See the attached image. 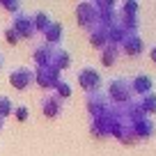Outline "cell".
Listing matches in <instances>:
<instances>
[{"label":"cell","instance_id":"1","mask_svg":"<svg viewBox=\"0 0 156 156\" xmlns=\"http://www.w3.org/2000/svg\"><path fill=\"white\" fill-rule=\"evenodd\" d=\"M108 92H110V99L117 103H124L131 99V80L129 78H112L110 85H108Z\"/></svg>","mask_w":156,"mask_h":156},{"label":"cell","instance_id":"2","mask_svg":"<svg viewBox=\"0 0 156 156\" xmlns=\"http://www.w3.org/2000/svg\"><path fill=\"white\" fill-rule=\"evenodd\" d=\"M76 16H78V23L83 25V28H90V25H97L99 21V9L97 5H92V2H80L76 9Z\"/></svg>","mask_w":156,"mask_h":156},{"label":"cell","instance_id":"3","mask_svg":"<svg viewBox=\"0 0 156 156\" xmlns=\"http://www.w3.org/2000/svg\"><path fill=\"white\" fill-rule=\"evenodd\" d=\"M78 83L87 90V94H90V92H99V87H101V76H99L97 69L85 67L83 71L78 73Z\"/></svg>","mask_w":156,"mask_h":156},{"label":"cell","instance_id":"4","mask_svg":"<svg viewBox=\"0 0 156 156\" xmlns=\"http://www.w3.org/2000/svg\"><path fill=\"white\" fill-rule=\"evenodd\" d=\"M34 80H37L41 87H55V85L62 80L58 69H51V67H41L37 73H34Z\"/></svg>","mask_w":156,"mask_h":156},{"label":"cell","instance_id":"5","mask_svg":"<svg viewBox=\"0 0 156 156\" xmlns=\"http://www.w3.org/2000/svg\"><path fill=\"white\" fill-rule=\"evenodd\" d=\"M32 80H34V71H30V69H25V67L14 69V71H12V76H9V83L14 85V87H19V90L30 87V85H32Z\"/></svg>","mask_w":156,"mask_h":156},{"label":"cell","instance_id":"6","mask_svg":"<svg viewBox=\"0 0 156 156\" xmlns=\"http://www.w3.org/2000/svg\"><path fill=\"white\" fill-rule=\"evenodd\" d=\"M12 28L16 30V34H19V37H30V34L34 32L32 16H28V14H19V16H14V25H12Z\"/></svg>","mask_w":156,"mask_h":156},{"label":"cell","instance_id":"7","mask_svg":"<svg viewBox=\"0 0 156 156\" xmlns=\"http://www.w3.org/2000/svg\"><path fill=\"white\" fill-rule=\"evenodd\" d=\"M41 108H44L46 117H58L60 112H62V99H60L58 94H48V97H44V101H41Z\"/></svg>","mask_w":156,"mask_h":156},{"label":"cell","instance_id":"8","mask_svg":"<svg viewBox=\"0 0 156 156\" xmlns=\"http://www.w3.org/2000/svg\"><path fill=\"white\" fill-rule=\"evenodd\" d=\"M151 87H154V83H151V78L145 76V73H138L136 78H131V90L138 92L140 97H142V94H149Z\"/></svg>","mask_w":156,"mask_h":156},{"label":"cell","instance_id":"9","mask_svg":"<svg viewBox=\"0 0 156 156\" xmlns=\"http://www.w3.org/2000/svg\"><path fill=\"white\" fill-rule=\"evenodd\" d=\"M122 46H124V51H126L129 55H133V58H136V55L142 51V39L138 37V32L126 34V37H124V41H122Z\"/></svg>","mask_w":156,"mask_h":156},{"label":"cell","instance_id":"10","mask_svg":"<svg viewBox=\"0 0 156 156\" xmlns=\"http://www.w3.org/2000/svg\"><path fill=\"white\" fill-rule=\"evenodd\" d=\"M46 44L48 46H53V44H60L62 41V25L58 23V21H53V23L46 28Z\"/></svg>","mask_w":156,"mask_h":156},{"label":"cell","instance_id":"11","mask_svg":"<svg viewBox=\"0 0 156 156\" xmlns=\"http://www.w3.org/2000/svg\"><path fill=\"white\" fill-rule=\"evenodd\" d=\"M136 106H138V110H140L142 115H145V112H149V115H151V112H156V94H154V92L142 94L140 101H138Z\"/></svg>","mask_w":156,"mask_h":156},{"label":"cell","instance_id":"12","mask_svg":"<svg viewBox=\"0 0 156 156\" xmlns=\"http://www.w3.org/2000/svg\"><path fill=\"white\" fill-rule=\"evenodd\" d=\"M53 23V19H51L46 12H37V14L32 16V25H34V30H41V32H46V28Z\"/></svg>","mask_w":156,"mask_h":156},{"label":"cell","instance_id":"13","mask_svg":"<svg viewBox=\"0 0 156 156\" xmlns=\"http://www.w3.org/2000/svg\"><path fill=\"white\" fill-rule=\"evenodd\" d=\"M115 60H117V46H112V44L103 46L101 48V62L106 67H110V64H115Z\"/></svg>","mask_w":156,"mask_h":156},{"label":"cell","instance_id":"14","mask_svg":"<svg viewBox=\"0 0 156 156\" xmlns=\"http://www.w3.org/2000/svg\"><path fill=\"white\" fill-rule=\"evenodd\" d=\"M9 112H14V103H12L7 97H0V119L7 117Z\"/></svg>","mask_w":156,"mask_h":156},{"label":"cell","instance_id":"15","mask_svg":"<svg viewBox=\"0 0 156 156\" xmlns=\"http://www.w3.org/2000/svg\"><path fill=\"white\" fill-rule=\"evenodd\" d=\"M53 90H55V92H58V97H60V99H64V97H69V94H71V85H69L67 80H64V78H62V80H60L58 85H55Z\"/></svg>","mask_w":156,"mask_h":156},{"label":"cell","instance_id":"16","mask_svg":"<svg viewBox=\"0 0 156 156\" xmlns=\"http://www.w3.org/2000/svg\"><path fill=\"white\" fill-rule=\"evenodd\" d=\"M14 112H16V119H19V122H25V119H28V108L25 106L14 108Z\"/></svg>","mask_w":156,"mask_h":156},{"label":"cell","instance_id":"17","mask_svg":"<svg viewBox=\"0 0 156 156\" xmlns=\"http://www.w3.org/2000/svg\"><path fill=\"white\" fill-rule=\"evenodd\" d=\"M7 41H9V44H16V41H19V34H16V30H14V28L7 30Z\"/></svg>","mask_w":156,"mask_h":156},{"label":"cell","instance_id":"18","mask_svg":"<svg viewBox=\"0 0 156 156\" xmlns=\"http://www.w3.org/2000/svg\"><path fill=\"white\" fill-rule=\"evenodd\" d=\"M2 7L9 12H19V2H2Z\"/></svg>","mask_w":156,"mask_h":156},{"label":"cell","instance_id":"19","mask_svg":"<svg viewBox=\"0 0 156 156\" xmlns=\"http://www.w3.org/2000/svg\"><path fill=\"white\" fill-rule=\"evenodd\" d=\"M149 55H151V60H154V62H156V46H154V48H151V53H149Z\"/></svg>","mask_w":156,"mask_h":156},{"label":"cell","instance_id":"20","mask_svg":"<svg viewBox=\"0 0 156 156\" xmlns=\"http://www.w3.org/2000/svg\"><path fill=\"white\" fill-rule=\"evenodd\" d=\"M0 129H2V119H0Z\"/></svg>","mask_w":156,"mask_h":156},{"label":"cell","instance_id":"21","mask_svg":"<svg viewBox=\"0 0 156 156\" xmlns=\"http://www.w3.org/2000/svg\"><path fill=\"white\" fill-rule=\"evenodd\" d=\"M0 67H2V58H0Z\"/></svg>","mask_w":156,"mask_h":156}]
</instances>
